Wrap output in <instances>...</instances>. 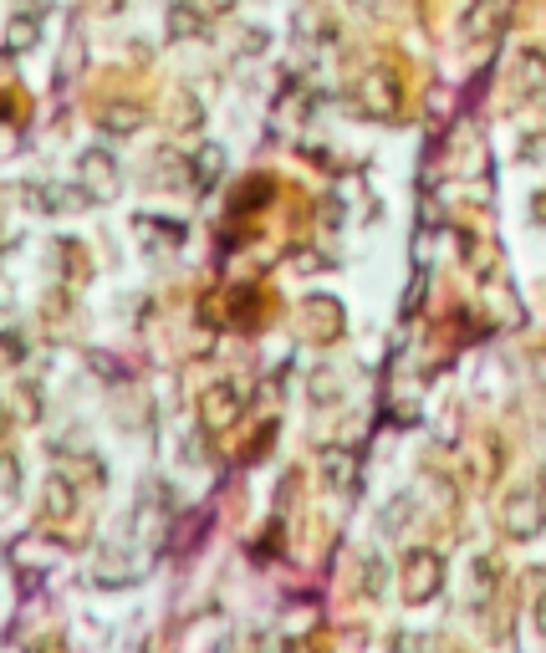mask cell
Here are the masks:
<instances>
[{
	"mask_svg": "<svg viewBox=\"0 0 546 653\" xmlns=\"http://www.w3.org/2000/svg\"><path fill=\"white\" fill-rule=\"evenodd\" d=\"M434 567H440V561L429 557V551H413V557L403 561V572H413V582L403 577V598H409V602H424L429 592H434Z\"/></svg>",
	"mask_w": 546,
	"mask_h": 653,
	"instance_id": "1",
	"label": "cell"
}]
</instances>
